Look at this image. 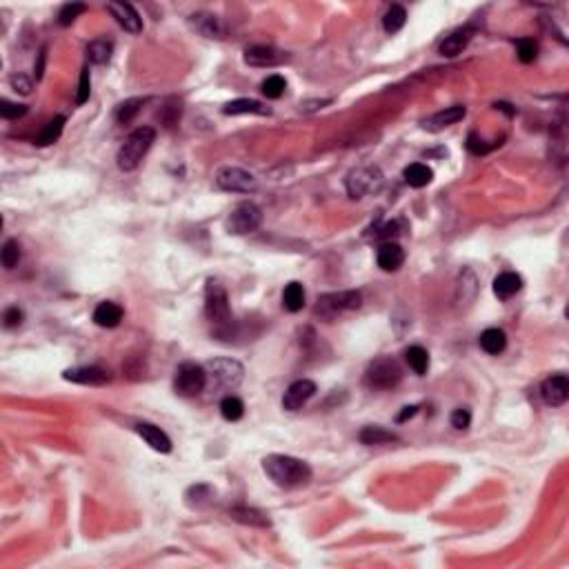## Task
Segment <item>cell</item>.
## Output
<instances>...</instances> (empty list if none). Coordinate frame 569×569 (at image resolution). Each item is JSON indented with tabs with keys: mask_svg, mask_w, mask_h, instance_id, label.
<instances>
[{
	"mask_svg": "<svg viewBox=\"0 0 569 569\" xmlns=\"http://www.w3.org/2000/svg\"><path fill=\"white\" fill-rule=\"evenodd\" d=\"M376 260H378V267H381L383 271H396L405 263V252L398 243L387 241V243L381 245V247H378Z\"/></svg>",
	"mask_w": 569,
	"mask_h": 569,
	"instance_id": "obj_17",
	"label": "cell"
},
{
	"mask_svg": "<svg viewBox=\"0 0 569 569\" xmlns=\"http://www.w3.org/2000/svg\"><path fill=\"white\" fill-rule=\"evenodd\" d=\"M91 93V78H89V69H82L80 74V82H78V93H76V102L82 105V102L89 100Z\"/></svg>",
	"mask_w": 569,
	"mask_h": 569,
	"instance_id": "obj_40",
	"label": "cell"
},
{
	"mask_svg": "<svg viewBox=\"0 0 569 569\" xmlns=\"http://www.w3.org/2000/svg\"><path fill=\"white\" fill-rule=\"evenodd\" d=\"M282 307L296 314L302 307H305V289H302L300 282H289L282 291Z\"/></svg>",
	"mask_w": 569,
	"mask_h": 569,
	"instance_id": "obj_25",
	"label": "cell"
},
{
	"mask_svg": "<svg viewBox=\"0 0 569 569\" xmlns=\"http://www.w3.org/2000/svg\"><path fill=\"white\" fill-rule=\"evenodd\" d=\"M405 183L410 185V187H416V189H421L425 185H429L432 183V178H434V172L427 165L423 163H412V165H407L405 167Z\"/></svg>",
	"mask_w": 569,
	"mask_h": 569,
	"instance_id": "obj_24",
	"label": "cell"
},
{
	"mask_svg": "<svg viewBox=\"0 0 569 569\" xmlns=\"http://www.w3.org/2000/svg\"><path fill=\"white\" fill-rule=\"evenodd\" d=\"M21 263V245L16 241H7L3 247V265L5 269H14L16 265Z\"/></svg>",
	"mask_w": 569,
	"mask_h": 569,
	"instance_id": "obj_38",
	"label": "cell"
},
{
	"mask_svg": "<svg viewBox=\"0 0 569 569\" xmlns=\"http://www.w3.org/2000/svg\"><path fill=\"white\" fill-rule=\"evenodd\" d=\"M140 105H142V98H131L127 102H122V105L118 107V111H116V120L122 122V125H127V122L134 120Z\"/></svg>",
	"mask_w": 569,
	"mask_h": 569,
	"instance_id": "obj_35",
	"label": "cell"
},
{
	"mask_svg": "<svg viewBox=\"0 0 569 569\" xmlns=\"http://www.w3.org/2000/svg\"><path fill=\"white\" fill-rule=\"evenodd\" d=\"M65 381L69 383H78V385H105L111 381V376L107 369L102 367H74V369H67V372L63 374Z\"/></svg>",
	"mask_w": 569,
	"mask_h": 569,
	"instance_id": "obj_14",
	"label": "cell"
},
{
	"mask_svg": "<svg viewBox=\"0 0 569 569\" xmlns=\"http://www.w3.org/2000/svg\"><path fill=\"white\" fill-rule=\"evenodd\" d=\"M230 516L234 520L245 525H254V527H269V518L263 514L258 509H249V507H236L230 511Z\"/></svg>",
	"mask_w": 569,
	"mask_h": 569,
	"instance_id": "obj_27",
	"label": "cell"
},
{
	"mask_svg": "<svg viewBox=\"0 0 569 569\" xmlns=\"http://www.w3.org/2000/svg\"><path fill=\"white\" fill-rule=\"evenodd\" d=\"M156 140V131L151 127H138L136 131H131L127 136L125 145L118 149V167L122 172H134V169L140 165L142 156L147 154L149 147L154 145Z\"/></svg>",
	"mask_w": 569,
	"mask_h": 569,
	"instance_id": "obj_2",
	"label": "cell"
},
{
	"mask_svg": "<svg viewBox=\"0 0 569 569\" xmlns=\"http://www.w3.org/2000/svg\"><path fill=\"white\" fill-rule=\"evenodd\" d=\"M403 381V369L394 358H376L365 372V385L372 390H394Z\"/></svg>",
	"mask_w": 569,
	"mask_h": 569,
	"instance_id": "obj_4",
	"label": "cell"
},
{
	"mask_svg": "<svg viewBox=\"0 0 569 569\" xmlns=\"http://www.w3.org/2000/svg\"><path fill=\"white\" fill-rule=\"evenodd\" d=\"M282 60L284 54L267 45H256L245 52V63L252 65V67H274V65H280Z\"/></svg>",
	"mask_w": 569,
	"mask_h": 569,
	"instance_id": "obj_15",
	"label": "cell"
},
{
	"mask_svg": "<svg viewBox=\"0 0 569 569\" xmlns=\"http://www.w3.org/2000/svg\"><path fill=\"white\" fill-rule=\"evenodd\" d=\"M416 412H419V405H410V407H403V412L396 416V421H398V423H405V421H410L412 416H416Z\"/></svg>",
	"mask_w": 569,
	"mask_h": 569,
	"instance_id": "obj_46",
	"label": "cell"
},
{
	"mask_svg": "<svg viewBox=\"0 0 569 569\" xmlns=\"http://www.w3.org/2000/svg\"><path fill=\"white\" fill-rule=\"evenodd\" d=\"M467 149L471 151V154H487L489 151V145H485V140L482 138H478L476 134H469V138H467Z\"/></svg>",
	"mask_w": 569,
	"mask_h": 569,
	"instance_id": "obj_45",
	"label": "cell"
},
{
	"mask_svg": "<svg viewBox=\"0 0 569 569\" xmlns=\"http://www.w3.org/2000/svg\"><path fill=\"white\" fill-rule=\"evenodd\" d=\"M63 127H65V118L63 116H56L54 120L47 122V127L41 131V136L36 138V145H41V147L52 145V142H56V140L60 138Z\"/></svg>",
	"mask_w": 569,
	"mask_h": 569,
	"instance_id": "obj_32",
	"label": "cell"
},
{
	"mask_svg": "<svg viewBox=\"0 0 569 569\" xmlns=\"http://www.w3.org/2000/svg\"><path fill=\"white\" fill-rule=\"evenodd\" d=\"M284 87H287V82H284V78H282V76H278V74H271V76H267V78L263 80V93L267 98H271V100L280 98Z\"/></svg>",
	"mask_w": 569,
	"mask_h": 569,
	"instance_id": "obj_34",
	"label": "cell"
},
{
	"mask_svg": "<svg viewBox=\"0 0 569 569\" xmlns=\"http://www.w3.org/2000/svg\"><path fill=\"white\" fill-rule=\"evenodd\" d=\"M383 185V174L378 167H360L347 178V192L352 198H363Z\"/></svg>",
	"mask_w": 569,
	"mask_h": 569,
	"instance_id": "obj_9",
	"label": "cell"
},
{
	"mask_svg": "<svg viewBox=\"0 0 569 569\" xmlns=\"http://www.w3.org/2000/svg\"><path fill=\"white\" fill-rule=\"evenodd\" d=\"M87 12V7H85L82 3H69V5H65L63 9H60V14H58V23L63 25V27H69L76 18H78L80 14H85Z\"/></svg>",
	"mask_w": 569,
	"mask_h": 569,
	"instance_id": "obj_37",
	"label": "cell"
},
{
	"mask_svg": "<svg viewBox=\"0 0 569 569\" xmlns=\"http://www.w3.org/2000/svg\"><path fill=\"white\" fill-rule=\"evenodd\" d=\"M136 432L142 440H145L151 449H156L160 454H169L172 451V440H169V436L160 429V427L151 425V423H138L136 425Z\"/></svg>",
	"mask_w": 569,
	"mask_h": 569,
	"instance_id": "obj_16",
	"label": "cell"
},
{
	"mask_svg": "<svg viewBox=\"0 0 569 569\" xmlns=\"http://www.w3.org/2000/svg\"><path fill=\"white\" fill-rule=\"evenodd\" d=\"M520 287H523V278H520L518 274H514V271H502L494 280V293L500 300L511 298L514 293L520 291Z\"/></svg>",
	"mask_w": 569,
	"mask_h": 569,
	"instance_id": "obj_20",
	"label": "cell"
},
{
	"mask_svg": "<svg viewBox=\"0 0 569 569\" xmlns=\"http://www.w3.org/2000/svg\"><path fill=\"white\" fill-rule=\"evenodd\" d=\"M205 369H207V378H212L223 390H236L243 383V376H245V367L234 358L210 360Z\"/></svg>",
	"mask_w": 569,
	"mask_h": 569,
	"instance_id": "obj_6",
	"label": "cell"
},
{
	"mask_svg": "<svg viewBox=\"0 0 569 569\" xmlns=\"http://www.w3.org/2000/svg\"><path fill=\"white\" fill-rule=\"evenodd\" d=\"M451 427H456V429H467L469 423H471V414L469 410H462V407H458V410H454L451 412Z\"/></svg>",
	"mask_w": 569,
	"mask_h": 569,
	"instance_id": "obj_41",
	"label": "cell"
},
{
	"mask_svg": "<svg viewBox=\"0 0 569 569\" xmlns=\"http://www.w3.org/2000/svg\"><path fill=\"white\" fill-rule=\"evenodd\" d=\"M107 12L116 18V23L129 34H140L142 32V18L129 3H109Z\"/></svg>",
	"mask_w": 569,
	"mask_h": 569,
	"instance_id": "obj_13",
	"label": "cell"
},
{
	"mask_svg": "<svg viewBox=\"0 0 569 569\" xmlns=\"http://www.w3.org/2000/svg\"><path fill=\"white\" fill-rule=\"evenodd\" d=\"M122 320V309L116 305V302H100L93 311V322H96L98 327H116L118 322Z\"/></svg>",
	"mask_w": 569,
	"mask_h": 569,
	"instance_id": "obj_22",
	"label": "cell"
},
{
	"mask_svg": "<svg viewBox=\"0 0 569 569\" xmlns=\"http://www.w3.org/2000/svg\"><path fill=\"white\" fill-rule=\"evenodd\" d=\"M405 21H407L405 7H401V5H392L390 9H387L385 18H383V27H385L387 34H396V32H401L403 27H405Z\"/></svg>",
	"mask_w": 569,
	"mask_h": 569,
	"instance_id": "obj_30",
	"label": "cell"
},
{
	"mask_svg": "<svg viewBox=\"0 0 569 569\" xmlns=\"http://www.w3.org/2000/svg\"><path fill=\"white\" fill-rule=\"evenodd\" d=\"M363 305V293L360 291H338V293H325V296H320L316 307H314V314L320 316L322 320H334L336 316H340L343 311H352V309H358Z\"/></svg>",
	"mask_w": 569,
	"mask_h": 569,
	"instance_id": "obj_3",
	"label": "cell"
},
{
	"mask_svg": "<svg viewBox=\"0 0 569 569\" xmlns=\"http://www.w3.org/2000/svg\"><path fill=\"white\" fill-rule=\"evenodd\" d=\"M3 320H5V327H7V329L18 327V325H21V322H23V311L18 309V307H9V309L5 311Z\"/></svg>",
	"mask_w": 569,
	"mask_h": 569,
	"instance_id": "obj_44",
	"label": "cell"
},
{
	"mask_svg": "<svg viewBox=\"0 0 569 569\" xmlns=\"http://www.w3.org/2000/svg\"><path fill=\"white\" fill-rule=\"evenodd\" d=\"M469 41H471V30H469V27H462V30L451 32L440 43V54L447 56V58H454V56L462 54V49L469 45Z\"/></svg>",
	"mask_w": 569,
	"mask_h": 569,
	"instance_id": "obj_18",
	"label": "cell"
},
{
	"mask_svg": "<svg viewBox=\"0 0 569 569\" xmlns=\"http://www.w3.org/2000/svg\"><path fill=\"white\" fill-rule=\"evenodd\" d=\"M12 87L16 89V91H21V93H32V80L27 78V76H23V74H16V76H12Z\"/></svg>",
	"mask_w": 569,
	"mask_h": 569,
	"instance_id": "obj_43",
	"label": "cell"
},
{
	"mask_svg": "<svg viewBox=\"0 0 569 569\" xmlns=\"http://www.w3.org/2000/svg\"><path fill=\"white\" fill-rule=\"evenodd\" d=\"M223 113H227V116H238V113H258V116H269V109L258 100L238 98V100L227 102V105L223 107Z\"/></svg>",
	"mask_w": 569,
	"mask_h": 569,
	"instance_id": "obj_21",
	"label": "cell"
},
{
	"mask_svg": "<svg viewBox=\"0 0 569 569\" xmlns=\"http://www.w3.org/2000/svg\"><path fill=\"white\" fill-rule=\"evenodd\" d=\"M221 414H223V419L230 423L241 421L245 414V405L238 396H225L221 401Z\"/></svg>",
	"mask_w": 569,
	"mask_h": 569,
	"instance_id": "obj_33",
	"label": "cell"
},
{
	"mask_svg": "<svg viewBox=\"0 0 569 569\" xmlns=\"http://www.w3.org/2000/svg\"><path fill=\"white\" fill-rule=\"evenodd\" d=\"M516 54H518V60L520 63H534L536 60V54H538L536 41H532V38H523V41H518Z\"/></svg>",
	"mask_w": 569,
	"mask_h": 569,
	"instance_id": "obj_36",
	"label": "cell"
},
{
	"mask_svg": "<svg viewBox=\"0 0 569 569\" xmlns=\"http://www.w3.org/2000/svg\"><path fill=\"white\" fill-rule=\"evenodd\" d=\"M358 438H360V443H363V445H385V443L398 440V436L394 432H387L385 427L369 425V427H365L363 432H360Z\"/></svg>",
	"mask_w": 569,
	"mask_h": 569,
	"instance_id": "obj_26",
	"label": "cell"
},
{
	"mask_svg": "<svg viewBox=\"0 0 569 569\" xmlns=\"http://www.w3.org/2000/svg\"><path fill=\"white\" fill-rule=\"evenodd\" d=\"M405 360L419 376H425L427 369H429V354H427V349L421 347V345H412L410 349H407Z\"/></svg>",
	"mask_w": 569,
	"mask_h": 569,
	"instance_id": "obj_28",
	"label": "cell"
},
{
	"mask_svg": "<svg viewBox=\"0 0 569 569\" xmlns=\"http://www.w3.org/2000/svg\"><path fill=\"white\" fill-rule=\"evenodd\" d=\"M205 316L214 325H227L232 320L230 298L225 287L218 280H207L205 287Z\"/></svg>",
	"mask_w": 569,
	"mask_h": 569,
	"instance_id": "obj_5",
	"label": "cell"
},
{
	"mask_svg": "<svg viewBox=\"0 0 569 569\" xmlns=\"http://www.w3.org/2000/svg\"><path fill=\"white\" fill-rule=\"evenodd\" d=\"M207 385V369L196 363H183L176 369L174 390L180 396H196L205 390Z\"/></svg>",
	"mask_w": 569,
	"mask_h": 569,
	"instance_id": "obj_7",
	"label": "cell"
},
{
	"mask_svg": "<svg viewBox=\"0 0 569 569\" xmlns=\"http://www.w3.org/2000/svg\"><path fill=\"white\" fill-rule=\"evenodd\" d=\"M465 118V107L462 105H456V107H447L438 113H434L425 120V129H432V131H438V129H445L454 125V122H458Z\"/></svg>",
	"mask_w": 569,
	"mask_h": 569,
	"instance_id": "obj_19",
	"label": "cell"
},
{
	"mask_svg": "<svg viewBox=\"0 0 569 569\" xmlns=\"http://www.w3.org/2000/svg\"><path fill=\"white\" fill-rule=\"evenodd\" d=\"M27 113L25 105H18V102H9V100H0V116L3 118H21Z\"/></svg>",
	"mask_w": 569,
	"mask_h": 569,
	"instance_id": "obj_39",
	"label": "cell"
},
{
	"mask_svg": "<svg viewBox=\"0 0 569 569\" xmlns=\"http://www.w3.org/2000/svg\"><path fill=\"white\" fill-rule=\"evenodd\" d=\"M314 394H316V383L307 381V378H300V381L291 383L287 387V392L282 396V407L287 412H298Z\"/></svg>",
	"mask_w": 569,
	"mask_h": 569,
	"instance_id": "obj_11",
	"label": "cell"
},
{
	"mask_svg": "<svg viewBox=\"0 0 569 569\" xmlns=\"http://www.w3.org/2000/svg\"><path fill=\"white\" fill-rule=\"evenodd\" d=\"M263 223V212L260 207H256L254 203H243L230 214L227 218V232L243 236V234H252L260 227Z\"/></svg>",
	"mask_w": 569,
	"mask_h": 569,
	"instance_id": "obj_8",
	"label": "cell"
},
{
	"mask_svg": "<svg viewBox=\"0 0 569 569\" xmlns=\"http://www.w3.org/2000/svg\"><path fill=\"white\" fill-rule=\"evenodd\" d=\"M189 23H192L194 30L198 34H203L205 38H218V36H221V32H218L216 18L210 16V14H194L192 18H189Z\"/></svg>",
	"mask_w": 569,
	"mask_h": 569,
	"instance_id": "obj_29",
	"label": "cell"
},
{
	"mask_svg": "<svg viewBox=\"0 0 569 569\" xmlns=\"http://www.w3.org/2000/svg\"><path fill=\"white\" fill-rule=\"evenodd\" d=\"M540 396H543V401L547 405H552V407L565 405L567 398H569V381H567V376L556 374L552 378H547V381L543 383V387H540Z\"/></svg>",
	"mask_w": 569,
	"mask_h": 569,
	"instance_id": "obj_12",
	"label": "cell"
},
{
	"mask_svg": "<svg viewBox=\"0 0 569 569\" xmlns=\"http://www.w3.org/2000/svg\"><path fill=\"white\" fill-rule=\"evenodd\" d=\"M216 183L225 192H241V194H249L256 189V178L245 172L241 167H225L218 172Z\"/></svg>",
	"mask_w": 569,
	"mask_h": 569,
	"instance_id": "obj_10",
	"label": "cell"
},
{
	"mask_svg": "<svg viewBox=\"0 0 569 569\" xmlns=\"http://www.w3.org/2000/svg\"><path fill=\"white\" fill-rule=\"evenodd\" d=\"M480 347L485 349L487 354H500V352H505V347H507V336H505V331L498 329V327H489L485 329L480 334Z\"/></svg>",
	"mask_w": 569,
	"mask_h": 569,
	"instance_id": "obj_23",
	"label": "cell"
},
{
	"mask_svg": "<svg viewBox=\"0 0 569 569\" xmlns=\"http://www.w3.org/2000/svg\"><path fill=\"white\" fill-rule=\"evenodd\" d=\"M263 471L267 478L282 489L302 487L311 480V467L300 458L282 456V454H271L263 460Z\"/></svg>",
	"mask_w": 569,
	"mask_h": 569,
	"instance_id": "obj_1",
	"label": "cell"
},
{
	"mask_svg": "<svg viewBox=\"0 0 569 569\" xmlns=\"http://www.w3.org/2000/svg\"><path fill=\"white\" fill-rule=\"evenodd\" d=\"M111 52H113V47L107 41H93V43L87 45V58H89L91 65H105V63H109Z\"/></svg>",
	"mask_w": 569,
	"mask_h": 569,
	"instance_id": "obj_31",
	"label": "cell"
},
{
	"mask_svg": "<svg viewBox=\"0 0 569 569\" xmlns=\"http://www.w3.org/2000/svg\"><path fill=\"white\" fill-rule=\"evenodd\" d=\"M187 496H196V502L192 507H201L203 505V500H207L212 496V489L207 487V485H196V487H192L187 491Z\"/></svg>",
	"mask_w": 569,
	"mask_h": 569,
	"instance_id": "obj_42",
	"label": "cell"
}]
</instances>
